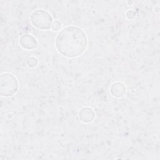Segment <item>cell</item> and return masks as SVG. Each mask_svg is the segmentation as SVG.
I'll list each match as a JSON object with an SVG mask.
<instances>
[{"label": "cell", "instance_id": "1", "mask_svg": "<svg viewBox=\"0 0 160 160\" xmlns=\"http://www.w3.org/2000/svg\"><path fill=\"white\" fill-rule=\"evenodd\" d=\"M88 45V38L84 31L73 26H66L60 31L56 38L58 51L67 58H75L81 55Z\"/></svg>", "mask_w": 160, "mask_h": 160}, {"label": "cell", "instance_id": "2", "mask_svg": "<svg viewBox=\"0 0 160 160\" xmlns=\"http://www.w3.org/2000/svg\"><path fill=\"white\" fill-rule=\"evenodd\" d=\"M18 81L12 74L4 72L0 77V93L3 97L13 96L18 90Z\"/></svg>", "mask_w": 160, "mask_h": 160}, {"label": "cell", "instance_id": "3", "mask_svg": "<svg viewBox=\"0 0 160 160\" xmlns=\"http://www.w3.org/2000/svg\"><path fill=\"white\" fill-rule=\"evenodd\" d=\"M31 24L38 29L47 30L51 28L53 22L52 18L50 13L46 10L37 9L30 16Z\"/></svg>", "mask_w": 160, "mask_h": 160}, {"label": "cell", "instance_id": "4", "mask_svg": "<svg viewBox=\"0 0 160 160\" xmlns=\"http://www.w3.org/2000/svg\"><path fill=\"white\" fill-rule=\"evenodd\" d=\"M19 42L24 49L28 50L34 49L38 46V42L36 39L29 34H24L22 35L19 39Z\"/></svg>", "mask_w": 160, "mask_h": 160}, {"label": "cell", "instance_id": "5", "mask_svg": "<svg viewBox=\"0 0 160 160\" xmlns=\"http://www.w3.org/2000/svg\"><path fill=\"white\" fill-rule=\"evenodd\" d=\"M80 120L84 123H89L92 122L95 117L94 110L89 107L82 108L79 112Z\"/></svg>", "mask_w": 160, "mask_h": 160}, {"label": "cell", "instance_id": "6", "mask_svg": "<svg viewBox=\"0 0 160 160\" xmlns=\"http://www.w3.org/2000/svg\"><path fill=\"white\" fill-rule=\"evenodd\" d=\"M110 92L112 96L121 98L126 94V88L123 83L121 82H115L111 85Z\"/></svg>", "mask_w": 160, "mask_h": 160}, {"label": "cell", "instance_id": "7", "mask_svg": "<svg viewBox=\"0 0 160 160\" xmlns=\"http://www.w3.org/2000/svg\"><path fill=\"white\" fill-rule=\"evenodd\" d=\"M27 64L30 68L36 67L38 64V59L34 56H31L27 59Z\"/></svg>", "mask_w": 160, "mask_h": 160}, {"label": "cell", "instance_id": "8", "mask_svg": "<svg viewBox=\"0 0 160 160\" xmlns=\"http://www.w3.org/2000/svg\"><path fill=\"white\" fill-rule=\"evenodd\" d=\"M61 28V23L59 21H53L52 25H51V29L54 31H58L60 30Z\"/></svg>", "mask_w": 160, "mask_h": 160}, {"label": "cell", "instance_id": "9", "mask_svg": "<svg viewBox=\"0 0 160 160\" xmlns=\"http://www.w3.org/2000/svg\"><path fill=\"white\" fill-rule=\"evenodd\" d=\"M136 16V13L133 10H129L126 13V16L128 19H133Z\"/></svg>", "mask_w": 160, "mask_h": 160}]
</instances>
